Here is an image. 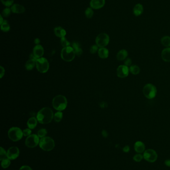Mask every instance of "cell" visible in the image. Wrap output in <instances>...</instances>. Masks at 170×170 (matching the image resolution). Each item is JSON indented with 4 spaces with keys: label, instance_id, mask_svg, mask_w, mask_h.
<instances>
[{
    "label": "cell",
    "instance_id": "obj_1",
    "mask_svg": "<svg viewBox=\"0 0 170 170\" xmlns=\"http://www.w3.org/2000/svg\"><path fill=\"white\" fill-rule=\"evenodd\" d=\"M54 117L53 112L49 107H43L38 112L36 119L41 124H48L52 121Z\"/></svg>",
    "mask_w": 170,
    "mask_h": 170
},
{
    "label": "cell",
    "instance_id": "obj_2",
    "mask_svg": "<svg viewBox=\"0 0 170 170\" xmlns=\"http://www.w3.org/2000/svg\"><path fill=\"white\" fill-rule=\"evenodd\" d=\"M52 106L53 108L58 111L65 110L67 107L68 100L66 97L62 95H58L52 100Z\"/></svg>",
    "mask_w": 170,
    "mask_h": 170
},
{
    "label": "cell",
    "instance_id": "obj_3",
    "mask_svg": "<svg viewBox=\"0 0 170 170\" xmlns=\"http://www.w3.org/2000/svg\"><path fill=\"white\" fill-rule=\"evenodd\" d=\"M39 146L42 150L45 151H50L55 147V141L51 137H43L40 139Z\"/></svg>",
    "mask_w": 170,
    "mask_h": 170
},
{
    "label": "cell",
    "instance_id": "obj_4",
    "mask_svg": "<svg viewBox=\"0 0 170 170\" xmlns=\"http://www.w3.org/2000/svg\"><path fill=\"white\" fill-rule=\"evenodd\" d=\"M74 48L71 46L64 47L61 52V58L66 62H71L74 60L75 56Z\"/></svg>",
    "mask_w": 170,
    "mask_h": 170
},
{
    "label": "cell",
    "instance_id": "obj_5",
    "mask_svg": "<svg viewBox=\"0 0 170 170\" xmlns=\"http://www.w3.org/2000/svg\"><path fill=\"white\" fill-rule=\"evenodd\" d=\"M143 93L144 96L149 100L154 99L157 95V90L156 87L152 84H147L143 87Z\"/></svg>",
    "mask_w": 170,
    "mask_h": 170
},
{
    "label": "cell",
    "instance_id": "obj_6",
    "mask_svg": "<svg viewBox=\"0 0 170 170\" xmlns=\"http://www.w3.org/2000/svg\"><path fill=\"white\" fill-rule=\"evenodd\" d=\"M23 135V132L19 127H12L8 131L9 138L13 141H18L20 140Z\"/></svg>",
    "mask_w": 170,
    "mask_h": 170
},
{
    "label": "cell",
    "instance_id": "obj_7",
    "mask_svg": "<svg viewBox=\"0 0 170 170\" xmlns=\"http://www.w3.org/2000/svg\"><path fill=\"white\" fill-rule=\"evenodd\" d=\"M49 63L45 58L42 57L36 60V67L38 71L40 73H45L49 69Z\"/></svg>",
    "mask_w": 170,
    "mask_h": 170
},
{
    "label": "cell",
    "instance_id": "obj_8",
    "mask_svg": "<svg viewBox=\"0 0 170 170\" xmlns=\"http://www.w3.org/2000/svg\"><path fill=\"white\" fill-rule=\"evenodd\" d=\"M109 36L108 34L105 33L98 34L95 39L96 44L100 48L106 47L109 44Z\"/></svg>",
    "mask_w": 170,
    "mask_h": 170
},
{
    "label": "cell",
    "instance_id": "obj_9",
    "mask_svg": "<svg viewBox=\"0 0 170 170\" xmlns=\"http://www.w3.org/2000/svg\"><path fill=\"white\" fill-rule=\"evenodd\" d=\"M144 159L150 163H154L158 159V154L154 150L149 149L144 152Z\"/></svg>",
    "mask_w": 170,
    "mask_h": 170
},
{
    "label": "cell",
    "instance_id": "obj_10",
    "mask_svg": "<svg viewBox=\"0 0 170 170\" xmlns=\"http://www.w3.org/2000/svg\"><path fill=\"white\" fill-rule=\"evenodd\" d=\"M39 137L38 135H30L27 138L25 144L27 147L33 148L36 147L39 144Z\"/></svg>",
    "mask_w": 170,
    "mask_h": 170
},
{
    "label": "cell",
    "instance_id": "obj_11",
    "mask_svg": "<svg viewBox=\"0 0 170 170\" xmlns=\"http://www.w3.org/2000/svg\"><path fill=\"white\" fill-rule=\"evenodd\" d=\"M129 68L122 65H120L117 69V76L120 78H125L128 76Z\"/></svg>",
    "mask_w": 170,
    "mask_h": 170
},
{
    "label": "cell",
    "instance_id": "obj_12",
    "mask_svg": "<svg viewBox=\"0 0 170 170\" xmlns=\"http://www.w3.org/2000/svg\"><path fill=\"white\" fill-rule=\"evenodd\" d=\"M20 151L17 147H12L7 151V158L10 160H14L19 157Z\"/></svg>",
    "mask_w": 170,
    "mask_h": 170
},
{
    "label": "cell",
    "instance_id": "obj_13",
    "mask_svg": "<svg viewBox=\"0 0 170 170\" xmlns=\"http://www.w3.org/2000/svg\"><path fill=\"white\" fill-rule=\"evenodd\" d=\"M105 4V0H91L90 6L92 9L99 10L102 8Z\"/></svg>",
    "mask_w": 170,
    "mask_h": 170
},
{
    "label": "cell",
    "instance_id": "obj_14",
    "mask_svg": "<svg viewBox=\"0 0 170 170\" xmlns=\"http://www.w3.org/2000/svg\"><path fill=\"white\" fill-rule=\"evenodd\" d=\"M44 54V49L43 47L40 45H36L33 49V54L36 57V58L39 59L42 58Z\"/></svg>",
    "mask_w": 170,
    "mask_h": 170
},
{
    "label": "cell",
    "instance_id": "obj_15",
    "mask_svg": "<svg viewBox=\"0 0 170 170\" xmlns=\"http://www.w3.org/2000/svg\"><path fill=\"white\" fill-rule=\"evenodd\" d=\"M12 13L14 14H22L26 11L25 8L21 5L18 4H14L10 8Z\"/></svg>",
    "mask_w": 170,
    "mask_h": 170
},
{
    "label": "cell",
    "instance_id": "obj_16",
    "mask_svg": "<svg viewBox=\"0 0 170 170\" xmlns=\"http://www.w3.org/2000/svg\"><path fill=\"white\" fill-rule=\"evenodd\" d=\"M144 7L141 4L138 3L134 6L133 9V13L135 17H139L143 14Z\"/></svg>",
    "mask_w": 170,
    "mask_h": 170
},
{
    "label": "cell",
    "instance_id": "obj_17",
    "mask_svg": "<svg viewBox=\"0 0 170 170\" xmlns=\"http://www.w3.org/2000/svg\"><path fill=\"white\" fill-rule=\"evenodd\" d=\"M134 148L135 151L139 154L143 153L145 151V145L143 142L140 141L136 142L134 144Z\"/></svg>",
    "mask_w": 170,
    "mask_h": 170
},
{
    "label": "cell",
    "instance_id": "obj_18",
    "mask_svg": "<svg viewBox=\"0 0 170 170\" xmlns=\"http://www.w3.org/2000/svg\"><path fill=\"white\" fill-rule=\"evenodd\" d=\"M161 58L164 61L166 62H170V47H167L164 49L161 53Z\"/></svg>",
    "mask_w": 170,
    "mask_h": 170
},
{
    "label": "cell",
    "instance_id": "obj_19",
    "mask_svg": "<svg viewBox=\"0 0 170 170\" xmlns=\"http://www.w3.org/2000/svg\"><path fill=\"white\" fill-rule=\"evenodd\" d=\"M54 32H55V35L57 37H59L61 39L62 37H65L66 34V32L65 29L61 26L55 27L54 29Z\"/></svg>",
    "mask_w": 170,
    "mask_h": 170
},
{
    "label": "cell",
    "instance_id": "obj_20",
    "mask_svg": "<svg viewBox=\"0 0 170 170\" xmlns=\"http://www.w3.org/2000/svg\"><path fill=\"white\" fill-rule=\"evenodd\" d=\"M128 55V53L127 50L125 49H122L120 50L117 53L116 58L119 61H123L125 60Z\"/></svg>",
    "mask_w": 170,
    "mask_h": 170
},
{
    "label": "cell",
    "instance_id": "obj_21",
    "mask_svg": "<svg viewBox=\"0 0 170 170\" xmlns=\"http://www.w3.org/2000/svg\"><path fill=\"white\" fill-rule=\"evenodd\" d=\"M98 56L101 58L106 59L109 56V50L105 47L100 48L98 51Z\"/></svg>",
    "mask_w": 170,
    "mask_h": 170
},
{
    "label": "cell",
    "instance_id": "obj_22",
    "mask_svg": "<svg viewBox=\"0 0 170 170\" xmlns=\"http://www.w3.org/2000/svg\"><path fill=\"white\" fill-rule=\"evenodd\" d=\"M36 60L33 59H30L25 65V67L28 71L32 70L36 66Z\"/></svg>",
    "mask_w": 170,
    "mask_h": 170
},
{
    "label": "cell",
    "instance_id": "obj_23",
    "mask_svg": "<svg viewBox=\"0 0 170 170\" xmlns=\"http://www.w3.org/2000/svg\"><path fill=\"white\" fill-rule=\"evenodd\" d=\"M38 120L36 117H30L27 122V125L29 128L33 129L36 127L38 123Z\"/></svg>",
    "mask_w": 170,
    "mask_h": 170
},
{
    "label": "cell",
    "instance_id": "obj_24",
    "mask_svg": "<svg viewBox=\"0 0 170 170\" xmlns=\"http://www.w3.org/2000/svg\"><path fill=\"white\" fill-rule=\"evenodd\" d=\"M72 47L75 51V54L78 56H80L82 54V49L80 47V45L78 42H74V43H72Z\"/></svg>",
    "mask_w": 170,
    "mask_h": 170
},
{
    "label": "cell",
    "instance_id": "obj_25",
    "mask_svg": "<svg viewBox=\"0 0 170 170\" xmlns=\"http://www.w3.org/2000/svg\"><path fill=\"white\" fill-rule=\"evenodd\" d=\"M161 42L162 45L166 48L170 47V36H166L162 37L161 39Z\"/></svg>",
    "mask_w": 170,
    "mask_h": 170
},
{
    "label": "cell",
    "instance_id": "obj_26",
    "mask_svg": "<svg viewBox=\"0 0 170 170\" xmlns=\"http://www.w3.org/2000/svg\"><path fill=\"white\" fill-rule=\"evenodd\" d=\"M129 71L132 74L137 75L140 72V69L136 65H133L129 67Z\"/></svg>",
    "mask_w": 170,
    "mask_h": 170
},
{
    "label": "cell",
    "instance_id": "obj_27",
    "mask_svg": "<svg viewBox=\"0 0 170 170\" xmlns=\"http://www.w3.org/2000/svg\"><path fill=\"white\" fill-rule=\"evenodd\" d=\"M1 29L2 31L5 32H8L10 30V26L9 23H8L7 20H4L2 24H1Z\"/></svg>",
    "mask_w": 170,
    "mask_h": 170
},
{
    "label": "cell",
    "instance_id": "obj_28",
    "mask_svg": "<svg viewBox=\"0 0 170 170\" xmlns=\"http://www.w3.org/2000/svg\"><path fill=\"white\" fill-rule=\"evenodd\" d=\"M62 118H63V113L61 111H58L54 114L53 119L55 122H59L62 120Z\"/></svg>",
    "mask_w": 170,
    "mask_h": 170
},
{
    "label": "cell",
    "instance_id": "obj_29",
    "mask_svg": "<svg viewBox=\"0 0 170 170\" xmlns=\"http://www.w3.org/2000/svg\"><path fill=\"white\" fill-rule=\"evenodd\" d=\"M11 12H12V11H11V8L9 7H6V8H5L3 10L1 15L3 16V17H9V16H10Z\"/></svg>",
    "mask_w": 170,
    "mask_h": 170
},
{
    "label": "cell",
    "instance_id": "obj_30",
    "mask_svg": "<svg viewBox=\"0 0 170 170\" xmlns=\"http://www.w3.org/2000/svg\"><path fill=\"white\" fill-rule=\"evenodd\" d=\"M94 12L91 8H87L85 11V15L88 19H90L93 16Z\"/></svg>",
    "mask_w": 170,
    "mask_h": 170
},
{
    "label": "cell",
    "instance_id": "obj_31",
    "mask_svg": "<svg viewBox=\"0 0 170 170\" xmlns=\"http://www.w3.org/2000/svg\"><path fill=\"white\" fill-rule=\"evenodd\" d=\"M11 160L8 159V158H6V159H4V160L2 161L1 165L2 167L4 169H6L7 168L9 167L11 164Z\"/></svg>",
    "mask_w": 170,
    "mask_h": 170
},
{
    "label": "cell",
    "instance_id": "obj_32",
    "mask_svg": "<svg viewBox=\"0 0 170 170\" xmlns=\"http://www.w3.org/2000/svg\"><path fill=\"white\" fill-rule=\"evenodd\" d=\"M1 151H0V160L2 161L4 159L7 158V152L3 147H1Z\"/></svg>",
    "mask_w": 170,
    "mask_h": 170
},
{
    "label": "cell",
    "instance_id": "obj_33",
    "mask_svg": "<svg viewBox=\"0 0 170 170\" xmlns=\"http://www.w3.org/2000/svg\"><path fill=\"white\" fill-rule=\"evenodd\" d=\"M1 1L6 7H11L14 4V0H1Z\"/></svg>",
    "mask_w": 170,
    "mask_h": 170
},
{
    "label": "cell",
    "instance_id": "obj_34",
    "mask_svg": "<svg viewBox=\"0 0 170 170\" xmlns=\"http://www.w3.org/2000/svg\"><path fill=\"white\" fill-rule=\"evenodd\" d=\"M61 45L64 47H68L70 46L71 43L66 39L65 37H62L61 39Z\"/></svg>",
    "mask_w": 170,
    "mask_h": 170
},
{
    "label": "cell",
    "instance_id": "obj_35",
    "mask_svg": "<svg viewBox=\"0 0 170 170\" xmlns=\"http://www.w3.org/2000/svg\"><path fill=\"white\" fill-rule=\"evenodd\" d=\"M47 134V130L46 129L42 128L39 130L38 132V135L39 138H43L46 137Z\"/></svg>",
    "mask_w": 170,
    "mask_h": 170
},
{
    "label": "cell",
    "instance_id": "obj_36",
    "mask_svg": "<svg viewBox=\"0 0 170 170\" xmlns=\"http://www.w3.org/2000/svg\"><path fill=\"white\" fill-rule=\"evenodd\" d=\"M143 155H142L141 154H137L134 155V157H133V159L135 161L137 162H140L141 161L142 159H143Z\"/></svg>",
    "mask_w": 170,
    "mask_h": 170
},
{
    "label": "cell",
    "instance_id": "obj_37",
    "mask_svg": "<svg viewBox=\"0 0 170 170\" xmlns=\"http://www.w3.org/2000/svg\"><path fill=\"white\" fill-rule=\"evenodd\" d=\"M124 65H125L128 67H130V66L132 65V60H131V59L129 58H127L125 60H124Z\"/></svg>",
    "mask_w": 170,
    "mask_h": 170
},
{
    "label": "cell",
    "instance_id": "obj_38",
    "mask_svg": "<svg viewBox=\"0 0 170 170\" xmlns=\"http://www.w3.org/2000/svg\"><path fill=\"white\" fill-rule=\"evenodd\" d=\"M98 46L97 45H93L91 46L90 49V51L92 54H94L96 53L97 51H98Z\"/></svg>",
    "mask_w": 170,
    "mask_h": 170
},
{
    "label": "cell",
    "instance_id": "obj_39",
    "mask_svg": "<svg viewBox=\"0 0 170 170\" xmlns=\"http://www.w3.org/2000/svg\"><path fill=\"white\" fill-rule=\"evenodd\" d=\"M24 135L25 136H29L32 133V130L30 128L25 129V130L23 131Z\"/></svg>",
    "mask_w": 170,
    "mask_h": 170
},
{
    "label": "cell",
    "instance_id": "obj_40",
    "mask_svg": "<svg viewBox=\"0 0 170 170\" xmlns=\"http://www.w3.org/2000/svg\"><path fill=\"white\" fill-rule=\"evenodd\" d=\"M19 170H33L32 168L29 166H26V165H25V166H23L20 168V169H19Z\"/></svg>",
    "mask_w": 170,
    "mask_h": 170
},
{
    "label": "cell",
    "instance_id": "obj_41",
    "mask_svg": "<svg viewBox=\"0 0 170 170\" xmlns=\"http://www.w3.org/2000/svg\"><path fill=\"white\" fill-rule=\"evenodd\" d=\"M130 147L128 145H126L123 148V151L125 153H128L130 151Z\"/></svg>",
    "mask_w": 170,
    "mask_h": 170
},
{
    "label": "cell",
    "instance_id": "obj_42",
    "mask_svg": "<svg viewBox=\"0 0 170 170\" xmlns=\"http://www.w3.org/2000/svg\"><path fill=\"white\" fill-rule=\"evenodd\" d=\"M0 68H1V73H0V78H3V76L5 74V69L1 66L0 67Z\"/></svg>",
    "mask_w": 170,
    "mask_h": 170
},
{
    "label": "cell",
    "instance_id": "obj_43",
    "mask_svg": "<svg viewBox=\"0 0 170 170\" xmlns=\"http://www.w3.org/2000/svg\"><path fill=\"white\" fill-rule=\"evenodd\" d=\"M165 164L166 165V166L168 167H170V159H167V160H165Z\"/></svg>",
    "mask_w": 170,
    "mask_h": 170
},
{
    "label": "cell",
    "instance_id": "obj_44",
    "mask_svg": "<svg viewBox=\"0 0 170 170\" xmlns=\"http://www.w3.org/2000/svg\"><path fill=\"white\" fill-rule=\"evenodd\" d=\"M34 42H35V43L36 45H39V43H40V39H38V38H36V39H35Z\"/></svg>",
    "mask_w": 170,
    "mask_h": 170
},
{
    "label": "cell",
    "instance_id": "obj_45",
    "mask_svg": "<svg viewBox=\"0 0 170 170\" xmlns=\"http://www.w3.org/2000/svg\"><path fill=\"white\" fill-rule=\"evenodd\" d=\"M102 135L104 137H106L107 136H108V133L105 130H103L102 131Z\"/></svg>",
    "mask_w": 170,
    "mask_h": 170
},
{
    "label": "cell",
    "instance_id": "obj_46",
    "mask_svg": "<svg viewBox=\"0 0 170 170\" xmlns=\"http://www.w3.org/2000/svg\"><path fill=\"white\" fill-rule=\"evenodd\" d=\"M0 17H1V22H0V24H2L3 23V22H4V20H3V16L2 15H0Z\"/></svg>",
    "mask_w": 170,
    "mask_h": 170
}]
</instances>
